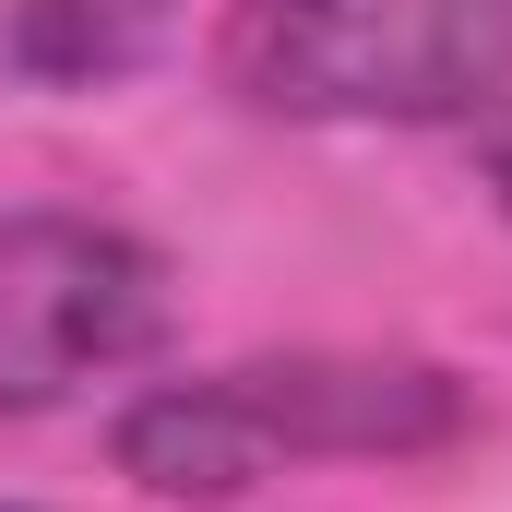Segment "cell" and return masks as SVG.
<instances>
[{"label":"cell","instance_id":"obj_6","mask_svg":"<svg viewBox=\"0 0 512 512\" xmlns=\"http://www.w3.org/2000/svg\"><path fill=\"white\" fill-rule=\"evenodd\" d=\"M0 512H24V501H0Z\"/></svg>","mask_w":512,"mask_h":512},{"label":"cell","instance_id":"obj_4","mask_svg":"<svg viewBox=\"0 0 512 512\" xmlns=\"http://www.w3.org/2000/svg\"><path fill=\"white\" fill-rule=\"evenodd\" d=\"M179 0H12L0 12V60L24 84H120L167 48Z\"/></svg>","mask_w":512,"mask_h":512},{"label":"cell","instance_id":"obj_2","mask_svg":"<svg viewBox=\"0 0 512 512\" xmlns=\"http://www.w3.org/2000/svg\"><path fill=\"white\" fill-rule=\"evenodd\" d=\"M215 72L262 120L441 131L512 96V0H227Z\"/></svg>","mask_w":512,"mask_h":512},{"label":"cell","instance_id":"obj_5","mask_svg":"<svg viewBox=\"0 0 512 512\" xmlns=\"http://www.w3.org/2000/svg\"><path fill=\"white\" fill-rule=\"evenodd\" d=\"M489 191H501V215H512V108L489 120Z\"/></svg>","mask_w":512,"mask_h":512},{"label":"cell","instance_id":"obj_1","mask_svg":"<svg viewBox=\"0 0 512 512\" xmlns=\"http://www.w3.org/2000/svg\"><path fill=\"white\" fill-rule=\"evenodd\" d=\"M477 429V393L441 358H239L120 405L108 453L155 501H239L286 465H417Z\"/></svg>","mask_w":512,"mask_h":512},{"label":"cell","instance_id":"obj_3","mask_svg":"<svg viewBox=\"0 0 512 512\" xmlns=\"http://www.w3.org/2000/svg\"><path fill=\"white\" fill-rule=\"evenodd\" d=\"M167 346V262L108 215L24 203L0 215V417L72 405Z\"/></svg>","mask_w":512,"mask_h":512}]
</instances>
